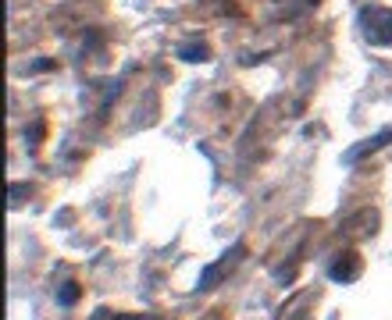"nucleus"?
<instances>
[{"instance_id": "nucleus-1", "label": "nucleus", "mask_w": 392, "mask_h": 320, "mask_svg": "<svg viewBox=\"0 0 392 320\" xmlns=\"http://www.w3.org/2000/svg\"><path fill=\"white\" fill-rule=\"evenodd\" d=\"M360 32L375 47H392V8H364L360 11Z\"/></svg>"}, {"instance_id": "nucleus-2", "label": "nucleus", "mask_w": 392, "mask_h": 320, "mask_svg": "<svg viewBox=\"0 0 392 320\" xmlns=\"http://www.w3.org/2000/svg\"><path fill=\"white\" fill-rule=\"evenodd\" d=\"M243 253H246V249H243V242H236V246H229V249H225L214 264H207V267H203L200 281H196V292H207V288H214L218 281H225V277H229V274L239 267Z\"/></svg>"}, {"instance_id": "nucleus-3", "label": "nucleus", "mask_w": 392, "mask_h": 320, "mask_svg": "<svg viewBox=\"0 0 392 320\" xmlns=\"http://www.w3.org/2000/svg\"><path fill=\"white\" fill-rule=\"evenodd\" d=\"M357 274H360V256L357 253H342V256H336V260L328 264V277L339 281V285H349Z\"/></svg>"}, {"instance_id": "nucleus-4", "label": "nucleus", "mask_w": 392, "mask_h": 320, "mask_svg": "<svg viewBox=\"0 0 392 320\" xmlns=\"http://www.w3.org/2000/svg\"><path fill=\"white\" fill-rule=\"evenodd\" d=\"M392 142V128H382L378 136H371V139H364L360 146H353V149H346L342 153V160L346 164H357V160H364V157H371V153H378L382 146H389Z\"/></svg>"}, {"instance_id": "nucleus-5", "label": "nucleus", "mask_w": 392, "mask_h": 320, "mask_svg": "<svg viewBox=\"0 0 392 320\" xmlns=\"http://www.w3.org/2000/svg\"><path fill=\"white\" fill-rule=\"evenodd\" d=\"M178 57L189 61V64H200V61L211 57V47L207 43H185V47H178Z\"/></svg>"}, {"instance_id": "nucleus-6", "label": "nucleus", "mask_w": 392, "mask_h": 320, "mask_svg": "<svg viewBox=\"0 0 392 320\" xmlns=\"http://www.w3.org/2000/svg\"><path fill=\"white\" fill-rule=\"evenodd\" d=\"M79 295H82V288H79L75 281H65V285L57 288V303H61V306H75Z\"/></svg>"}, {"instance_id": "nucleus-7", "label": "nucleus", "mask_w": 392, "mask_h": 320, "mask_svg": "<svg viewBox=\"0 0 392 320\" xmlns=\"http://www.w3.org/2000/svg\"><path fill=\"white\" fill-rule=\"evenodd\" d=\"M43 132H47V125H43V121H32V125L25 128V142H29V146H36L39 139H43Z\"/></svg>"}, {"instance_id": "nucleus-8", "label": "nucleus", "mask_w": 392, "mask_h": 320, "mask_svg": "<svg viewBox=\"0 0 392 320\" xmlns=\"http://www.w3.org/2000/svg\"><path fill=\"white\" fill-rule=\"evenodd\" d=\"M43 68H54V61H36V64H32L29 72H43Z\"/></svg>"}]
</instances>
